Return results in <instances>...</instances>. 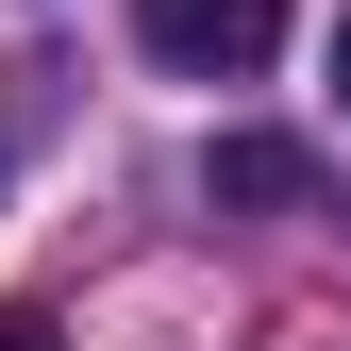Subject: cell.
Listing matches in <instances>:
<instances>
[{"mask_svg": "<svg viewBox=\"0 0 351 351\" xmlns=\"http://www.w3.org/2000/svg\"><path fill=\"white\" fill-rule=\"evenodd\" d=\"M134 34H151V67H184V84H251L285 51V0H134Z\"/></svg>", "mask_w": 351, "mask_h": 351, "instance_id": "6da1fadb", "label": "cell"}, {"mask_svg": "<svg viewBox=\"0 0 351 351\" xmlns=\"http://www.w3.org/2000/svg\"><path fill=\"white\" fill-rule=\"evenodd\" d=\"M335 84H351V17H335Z\"/></svg>", "mask_w": 351, "mask_h": 351, "instance_id": "277c9868", "label": "cell"}, {"mask_svg": "<svg viewBox=\"0 0 351 351\" xmlns=\"http://www.w3.org/2000/svg\"><path fill=\"white\" fill-rule=\"evenodd\" d=\"M0 351H51V318H0Z\"/></svg>", "mask_w": 351, "mask_h": 351, "instance_id": "3957f363", "label": "cell"}, {"mask_svg": "<svg viewBox=\"0 0 351 351\" xmlns=\"http://www.w3.org/2000/svg\"><path fill=\"white\" fill-rule=\"evenodd\" d=\"M201 184H217V201H251V217H285V201H318V151H301V134H217Z\"/></svg>", "mask_w": 351, "mask_h": 351, "instance_id": "7a4b0ae2", "label": "cell"}]
</instances>
